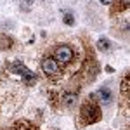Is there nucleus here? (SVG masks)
Returning a JSON list of instances; mask_svg holds the SVG:
<instances>
[{"label": "nucleus", "instance_id": "f257e3e1", "mask_svg": "<svg viewBox=\"0 0 130 130\" xmlns=\"http://www.w3.org/2000/svg\"><path fill=\"white\" fill-rule=\"evenodd\" d=\"M101 101L97 94H90L87 99L82 102L80 111H78V127H87L94 125L102 118V109H101Z\"/></svg>", "mask_w": 130, "mask_h": 130}, {"label": "nucleus", "instance_id": "f03ea898", "mask_svg": "<svg viewBox=\"0 0 130 130\" xmlns=\"http://www.w3.org/2000/svg\"><path fill=\"white\" fill-rule=\"evenodd\" d=\"M50 102L56 109L71 111L78 106V94L76 92H66V90H52L49 95Z\"/></svg>", "mask_w": 130, "mask_h": 130}, {"label": "nucleus", "instance_id": "7ed1b4c3", "mask_svg": "<svg viewBox=\"0 0 130 130\" xmlns=\"http://www.w3.org/2000/svg\"><path fill=\"white\" fill-rule=\"evenodd\" d=\"M120 109L125 115V118L130 120V70L125 73V76L121 78V85H120Z\"/></svg>", "mask_w": 130, "mask_h": 130}, {"label": "nucleus", "instance_id": "20e7f679", "mask_svg": "<svg viewBox=\"0 0 130 130\" xmlns=\"http://www.w3.org/2000/svg\"><path fill=\"white\" fill-rule=\"evenodd\" d=\"M12 71H14V73H18V75H21V76H23V80L26 82L28 85H33V83L37 82L35 73H33V71H30L26 66H23L21 62H14V64H12Z\"/></svg>", "mask_w": 130, "mask_h": 130}, {"label": "nucleus", "instance_id": "39448f33", "mask_svg": "<svg viewBox=\"0 0 130 130\" xmlns=\"http://www.w3.org/2000/svg\"><path fill=\"white\" fill-rule=\"evenodd\" d=\"M10 130H38V128H37V125L31 123L30 120H18L10 127Z\"/></svg>", "mask_w": 130, "mask_h": 130}, {"label": "nucleus", "instance_id": "423d86ee", "mask_svg": "<svg viewBox=\"0 0 130 130\" xmlns=\"http://www.w3.org/2000/svg\"><path fill=\"white\" fill-rule=\"evenodd\" d=\"M99 101H101V104L102 106H108V104H111L113 102V92H111L108 87H102V89L99 90Z\"/></svg>", "mask_w": 130, "mask_h": 130}, {"label": "nucleus", "instance_id": "0eeeda50", "mask_svg": "<svg viewBox=\"0 0 130 130\" xmlns=\"http://www.w3.org/2000/svg\"><path fill=\"white\" fill-rule=\"evenodd\" d=\"M12 38L7 37V35H0V50H9L12 47Z\"/></svg>", "mask_w": 130, "mask_h": 130}, {"label": "nucleus", "instance_id": "6e6552de", "mask_svg": "<svg viewBox=\"0 0 130 130\" xmlns=\"http://www.w3.org/2000/svg\"><path fill=\"white\" fill-rule=\"evenodd\" d=\"M130 9V0H116L115 4V12H120V10Z\"/></svg>", "mask_w": 130, "mask_h": 130}, {"label": "nucleus", "instance_id": "1a4fd4ad", "mask_svg": "<svg viewBox=\"0 0 130 130\" xmlns=\"http://www.w3.org/2000/svg\"><path fill=\"white\" fill-rule=\"evenodd\" d=\"M97 49H99V50H104V52H108V50L111 49L109 40H106V38H101V40L97 42Z\"/></svg>", "mask_w": 130, "mask_h": 130}, {"label": "nucleus", "instance_id": "9d476101", "mask_svg": "<svg viewBox=\"0 0 130 130\" xmlns=\"http://www.w3.org/2000/svg\"><path fill=\"white\" fill-rule=\"evenodd\" d=\"M64 23L66 24H75V18H73V14L71 12H68V10H64Z\"/></svg>", "mask_w": 130, "mask_h": 130}, {"label": "nucleus", "instance_id": "9b49d317", "mask_svg": "<svg viewBox=\"0 0 130 130\" xmlns=\"http://www.w3.org/2000/svg\"><path fill=\"white\" fill-rule=\"evenodd\" d=\"M101 4H104V5H109V4H113V0H101Z\"/></svg>", "mask_w": 130, "mask_h": 130}, {"label": "nucleus", "instance_id": "f8f14e48", "mask_svg": "<svg viewBox=\"0 0 130 130\" xmlns=\"http://www.w3.org/2000/svg\"><path fill=\"white\" fill-rule=\"evenodd\" d=\"M24 4H33V0H23Z\"/></svg>", "mask_w": 130, "mask_h": 130}]
</instances>
